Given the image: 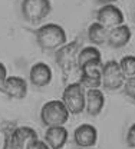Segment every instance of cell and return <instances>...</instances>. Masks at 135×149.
Segmentation results:
<instances>
[{"mask_svg":"<svg viewBox=\"0 0 135 149\" xmlns=\"http://www.w3.org/2000/svg\"><path fill=\"white\" fill-rule=\"evenodd\" d=\"M36 42L43 50H58L66 45V32L56 23H48L36 30Z\"/></svg>","mask_w":135,"mask_h":149,"instance_id":"1","label":"cell"},{"mask_svg":"<svg viewBox=\"0 0 135 149\" xmlns=\"http://www.w3.org/2000/svg\"><path fill=\"white\" fill-rule=\"evenodd\" d=\"M69 119V112L66 111L62 100L55 99L46 102L40 109V120L46 128L63 126Z\"/></svg>","mask_w":135,"mask_h":149,"instance_id":"2","label":"cell"},{"mask_svg":"<svg viewBox=\"0 0 135 149\" xmlns=\"http://www.w3.org/2000/svg\"><path fill=\"white\" fill-rule=\"evenodd\" d=\"M39 139L36 130L29 126H17L6 130L3 149H26L27 143Z\"/></svg>","mask_w":135,"mask_h":149,"instance_id":"3","label":"cell"},{"mask_svg":"<svg viewBox=\"0 0 135 149\" xmlns=\"http://www.w3.org/2000/svg\"><path fill=\"white\" fill-rule=\"evenodd\" d=\"M62 103L69 115H79L85 111V89L78 83H71L62 93Z\"/></svg>","mask_w":135,"mask_h":149,"instance_id":"4","label":"cell"},{"mask_svg":"<svg viewBox=\"0 0 135 149\" xmlns=\"http://www.w3.org/2000/svg\"><path fill=\"white\" fill-rule=\"evenodd\" d=\"M52 10V3L49 0H23L22 13L26 22L39 23Z\"/></svg>","mask_w":135,"mask_h":149,"instance_id":"5","label":"cell"},{"mask_svg":"<svg viewBox=\"0 0 135 149\" xmlns=\"http://www.w3.org/2000/svg\"><path fill=\"white\" fill-rule=\"evenodd\" d=\"M78 53H79V42L66 43L56 50L55 60H56V63L59 65V68L62 69V72L65 73L66 77L71 72H73L75 68H78Z\"/></svg>","mask_w":135,"mask_h":149,"instance_id":"6","label":"cell"},{"mask_svg":"<svg viewBox=\"0 0 135 149\" xmlns=\"http://www.w3.org/2000/svg\"><path fill=\"white\" fill-rule=\"evenodd\" d=\"M124 83H125V77L118 66V62L108 60L106 63L102 65V68H101V85H104V88L106 91H116V89L122 88Z\"/></svg>","mask_w":135,"mask_h":149,"instance_id":"7","label":"cell"},{"mask_svg":"<svg viewBox=\"0 0 135 149\" xmlns=\"http://www.w3.org/2000/svg\"><path fill=\"white\" fill-rule=\"evenodd\" d=\"M97 23L104 26L105 29L111 30L114 27H118L124 24V13L119 7L114 4H105L97 12Z\"/></svg>","mask_w":135,"mask_h":149,"instance_id":"8","label":"cell"},{"mask_svg":"<svg viewBox=\"0 0 135 149\" xmlns=\"http://www.w3.org/2000/svg\"><path fill=\"white\" fill-rule=\"evenodd\" d=\"M101 68H102V62H94V63H88L82 68H79L80 70V79H79V85L85 89H98L101 86Z\"/></svg>","mask_w":135,"mask_h":149,"instance_id":"9","label":"cell"},{"mask_svg":"<svg viewBox=\"0 0 135 149\" xmlns=\"http://www.w3.org/2000/svg\"><path fill=\"white\" fill-rule=\"evenodd\" d=\"M0 91L10 99H24L27 95V82L20 76H9L0 86Z\"/></svg>","mask_w":135,"mask_h":149,"instance_id":"10","label":"cell"},{"mask_svg":"<svg viewBox=\"0 0 135 149\" xmlns=\"http://www.w3.org/2000/svg\"><path fill=\"white\" fill-rule=\"evenodd\" d=\"M98 141V130L95 126L89 125V123H83L79 125L75 132H73V142L79 148L86 149L92 148Z\"/></svg>","mask_w":135,"mask_h":149,"instance_id":"11","label":"cell"},{"mask_svg":"<svg viewBox=\"0 0 135 149\" xmlns=\"http://www.w3.org/2000/svg\"><path fill=\"white\" fill-rule=\"evenodd\" d=\"M29 79L36 88H45L52 82V69L43 62L35 63L30 68Z\"/></svg>","mask_w":135,"mask_h":149,"instance_id":"12","label":"cell"},{"mask_svg":"<svg viewBox=\"0 0 135 149\" xmlns=\"http://www.w3.org/2000/svg\"><path fill=\"white\" fill-rule=\"evenodd\" d=\"M105 105V96L99 89H89L85 92V111L91 116H98Z\"/></svg>","mask_w":135,"mask_h":149,"instance_id":"13","label":"cell"},{"mask_svg":"<svg viewBox=\"0 0 135 149\" xmlns=\"http://www.w3.org/2000/svg\"><path fill=\"white\" fill-rule=\"evenodd\" d=\"M68 141V130L65 126L48 128L45 132V143L50 149H62Z\"/></svg>","mask_w":135,"mask_h":149,"instance_id":"14","label":"cell"},{"mask_svg":"<svg viewBox=\"0 0 135 149\" xmlns=\"http://www.w3.org/2000/svg\"><path fill=\"white\" fill-rule=\"evenodd\" d=\"M131 29L127 26V24H121L118 27H114L108 32V39H106V43L111 46V47H115V49H119V47H124L129 39H131Z\"/></svg>","mask_w":135,"mask_h":149,"instance_id":"15","label":"cell"},{"mask_svg":"<svg viewBox=\"0 0 135 149\" xmlns=\"http://www.w3.org/2000/svg\"><path fill=\"white\" fill-rule=\"evenodd\" d=\"M94 62H101V52L95 46H86L79 50L76 59L78 68H82V66H85L88 63H94Z\"/></svg>","mask_w":135,"mask_h":149,"instance_id":"16","label":"cell"},{"mask_svg":"<svg viewBox=\"0 0 135 149\" xmlns=\"http://www.w3.org/2000/svg\"><path fill=\"white\" fill-rule=\"evenodd\" d=\"M108 29H105L104 26H101L99 23H92L88 29V39L91 43L101 46V45H105L106 43V39H108Z\"/></svg>","mask_w":135,"mask_h":149,"instance_id":"17","label":"cell"},{"mask_svg":"<svg viewBox=\"0 0 135 149\" xmlns=\"http://www.w3.org/2000/svg\"><path fill=\"white\" fill-rule=\"evenodd\" d=\"M121 72L124 74V77H134L135 74V57L132 55L131 56H125L121 59V62L118 63Z\"/></svg>","mask_w":135,"mask_h":149,"instance_id":"18","label":"cell"},{"mask_svg":"<svg viewBox=\"0 0 135 149\" xmlns=\"http://www.w3.org/2000/svg\"><path fill=\"white\" fill-rule=\"evenodd\" d=\"M124 86H125V93L129 96L131 100H134V97H135V77H128V79L125 80Z\"/></svg>","mask_w":135,"mask_h":149,"instance_id":"19","label":"cell"},{"mask_svg":"<svg viewBox=\"0 0 135 149\" xmlns=\"http://www.w3.org/2000/svg\"><path fill=\"white\" fill-rule=\"evenodd\" d=\"M26 149H50L43 141H40V139H35V141H32V142H29L27 143V146Z\"/></svg>","mask_w":135,"mask_h":149,"instance_id":"20","label":"cell"},{"mask_svg":"<svg viewBox=\"0 0 135 149\" xmlns=\"http://www.w3.org/2000/svg\"><path fill=\"white\" fill-rule=\"evenodd\" d=\"M127 143L129 148H135V126L131 125V128L128 129L127 133Z\"/></svg>","mask_w":135,"mask_h":149,"instance_id":"21","label":"cell"},{"mask_svg":"<svg viewBox=\"0 0 135 149\" xmlns=\"http://www.w3.org/2000/svg\"><path fill=\"white\" fill-rule=\"evenodd\" d=\"M6 77H7V72H6V68H4V65L0 62V86L3 85V82L6 80Z\"/></svg>","mask_w":135,"mask_h":149,"instance_id":"22","label":"cell"},{"mask_svg":"<svg viewBox=\"0 0 135 149\" xmlns=\"http://www.w3.org/2000/svg\"><path fill=\"white\" fill-rule=\"evenodd\" d=\"M86 149H94V148H86Z\"/></svg>","mask_w":135,"mask_h":149,"instance_id":"23","label":"cell"}]
</instances>
